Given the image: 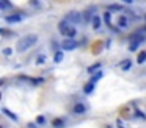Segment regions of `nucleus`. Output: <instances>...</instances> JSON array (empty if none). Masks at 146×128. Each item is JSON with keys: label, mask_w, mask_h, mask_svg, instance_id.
<instances>
[{"label": "nucleus", "mask_w": 146, "mask_h": 128, "mask_svg": "<svg viewBox=\"0 0 146 128\" xmlns=\"http://www.w3.org/2000/svg\"><path fill=\"white\" fill-rule=\"evenodd\" d=\"M2 112H3L5 116H8V117H10V119H13L14 122L17 120V116L14 114V112H11V111H10V109H8V108H2Z\"/></svg>", "instance_id": "nucleus-19"}, {"label": "nucleus", "mask_w": 146, "mask_h": 128, "mask_svg": "<svg viewBox=\"0 0 146 128\" xmlns=\"http://www.w3.org/2000/svg\"><path fill=\"white\" fill-rule=\"evenodd\" d=\"M94 87H96V83L90 81V83H86V84H85V87H83V92H85L86 95H90V94L94 92Z\"/></svg>", "instance_id": "nucleus-13"}, {"label": "nucleus", "mask_w": 146, "mask_h": 128, "mask_svg": "<svg viewBox=\"0 0 146 128\" xmlns=\"http://www.w3.org/2000/svg\"><path fill=\"white\" fill-rule=\"evenodd\" d=\"M2 84H5V80H2V78H0V86H2Z\"/></svg>", "instance_id": "nucleus-28"}, {"label": "nucleus", "mask_w": 146, "mask_h": 128, "mask_svg": "<svg viewBox=\"0 0 146 128\" xmlns=\"http://www.w3.org/2000/svg\"><path fill=\"white\" fill-rule=\"evenodd\" d=\"M11 53H13V49H11V47H7V49L3 50V55H5V56H10Z\"/></svg>", "instance_id": "nucleus-24"}, {"label": "nucleus", "mask_w": 146, "mask_h": 128, "mask_svg": "<svg viewBox=\"0 0 146 128\" xmlns=\"http://www.w3.org/2000/svg\"><path fill=\"white\" fill-rule=\"evenodd\" d=\"M91 27H93V30H99L101 28V25H102V19H101V16H98V14H94L93 16V19H91Z\"/></svg>", "instance_id": "nucleus-10"}, {"label": "nucleus", "mask_w": 146, "mask_h": 128, "mask_svg": "<svg viewBox=\"0 0 146 128\" xmlns=\"http://www.w3.org/2000/svg\"><path fill=\"white\" fill-rule=\"evenodd\" d=\"M0 100H2V92H0Z\"/></svg>", "instance_id": "nucleus-30"}, {"label": "nucleus", "mask_w": 146, "mask_h": 128, "mask_svg": "<svg viewBox=\"0 0 146 128\" xmlns=\"http://www.w3.org/2000/svg\"><path fill=\"white\" fill-rule=\"evenodd\" d=\"M64 20H68L71 25H83V14L80 11L72 9L64 16Z\"/></svg>", "instance_id": "nucleus-3"}, {"label": "nucleus", "mask_w": 146, "mask_h": 128, "mask_svg": "<svg viewBox=\"0 0 146 128\" xmlns=\"http://www.w3.org/2000/svg\"><path fill=\"white\" fill-rule=\"evenodd\" d=\"M0 36L3 37H11V36H16V33H14L13 30H10V28H0Z\"/></svg>", "instance_id": "nucleus-14"}, {"label": "nucleus", "mask_w": 146, "mask_h": 128, "mask_svg": "<svg viewBox=\"0 0 146 128\" xmlns=\"http://www.w3.org/2000/svg\"><path fill=\"white\" fill-rule=\"evenodd\" d=\"M107 9H108V11H111V12H113V11H118V12H121V11H127V9L124 8L123 5H118V3H111V5H108V6H107Z\"/></svg>", "instance_id": "nucleus-12"}, {"label": "nucleus", "mask_w": 146, "mask_h": 128, "mask_svg": "<svg viewBox=\"0 0 146 128\" xmlns=\"http://www.w3.org/2000/svg\"><path fill=\"white\" fill-rule=\"evenodd\" d=\"M58 31H60L64 37H71V39H76V36H77L76 25H71L69 22L64 20V19L60 22V24H58Z\"/></svg>", "instance_id": "nucleus-2"}, {"label": "nucleus", "mask_w": 146, "mask_h": 128, "mask_svg": "<svg viewBox=\"0 0 146 128\" xmlns=\"http://www.w3.org/2000/svg\"><path fill=\"white\" fill-rule=\"evenodd\" d=\"M24 19H25V14L22 11H14L13 14L5 16V22L7 24H21Z\"/></svg>", "instance_id": "nucleus-4"}, {"label": "nucleus", "mask_w": 146, "mask_h": 128, "mask_svg": "<svg viewBox=\"0 0 146 128\" xmlns=\"http://www.w3.org/2000/svg\"><path fill=\"white\" fill-rule=\"evenodd\" d=\"M101 62H96V64H93V66H90V67H88V74H94V72H98L99 70V69H101Z\"/></svg>", "instance_id": "nucleus-20"}, {"label": "nucleus", "mask_w": 146, "mask_h": 128, "mask_svg": "<svg viewBox=\"0 0 146 128\" xmlns=\"http://www.w3.org/2000/svg\"><path fill=\"white\" fill-rule=\"evenodd\" d=\"M52 127L54 128H63L64 127V120L63 119H55V120L52 122Z\"/></svg>", "instance_id": "nucleus-21"}, {"label": "nucleus", "mask_w": 146, "mask_h": 128, "mask_svg": "<svg viewBox=\"0 0 146 128\" xmlns=\"http://www.w3.org/2000/svg\"><path fill=\"white\" fill-rule=\"evenodd\" d=\"M137 62H138V64H143V62H146V49L141 50V52L138 53V56H137Z\"/></svg>", "instance_id": "nucleus-17"}, {"label": "nucleus", "mask_w": 146, "mask_h": 128, "mask_svg": "<svg viewBox=\"0 0 146 128\" xmlns=\"http://www.w3.org/2000/svg\"><path fill=\"white\" fill-rule=\"evenodd\" d=\"M79 47V42L76 39H71V37H64L63 42H61V49L63 50H68V52H72Z\"/></svg>", "instance_id": "nucleus-5"}, {"label": "nucleus", "mask_w": 146, "mask_h": 128, "mask_svg": "<svg viewBox=\"0 0 146 128\" xmlns=\"http://www.w3.org/2000/svg\"><path fill=\"white\" fill-rule=\"evenodd\" d=\"M0 128H2V125H0Z\"/></svg>", "instance_id": "nucleus-31"}, {"label": "nucleus", "mask_w": 146, "mask_h": 128, "mask_svg": "<svg viewBox=\"0 0 146 128\" xmlns=\"http://www.w3.org/2000/svg\"><path fill=\"white\" fill-rule=\"evenodd\" d=\"M130 67H132V59H123V61L119 62V69L124 72H127Z\"/></svg>", "instance_id": "nucleus-11"}, {"label": "nucleus", "mask_w": 146, "mask_h": 128, "mask_svg": "<svg viewBox=\"0 0 146 128\" xmlns=\"http://www.w3.org/2000/svg\"><path fill=\"white\" fill-rule=\"evenodd\" d=\"M38 39H39L38 34H27V36L21 37V39L17 41V44H16V50H17L19 53L27 52V50H30L36 42H38Z\"/></svg>", "instance_id": "nucleus-1"}, {"label": "nucleus", "mask_w": 146, "mask_h": 128, "mask_svg": "<svg viewBox=\"0 0 146 128\" xmlns=\"http://www.w3.org/2000/svg\"><path fill=\"white\" fill-rule=\"evenodd\" d=\"M143 17H145V20H146V12H145V16H143Z\"/></svg>", "instance_id": "nucleus-29"}, {"label": "nucleus", "mask_w": 146, "mask_h": 128, "mask_svg": "<svg viewBox=\"0 0 146 128\" xmlns=\"http://www.w3.org/2000/svg\"><path fill=\"white\" fill-rule=\"evenodd\" d=\"M46 61H47V56H46V55H39V56H36V64H38V66H42Z\"/></svg>", "instance_id": "nucleus-22"}, {"label": "nucleus", "mask_w": 146, "mask_h": 128, "mask_svg": "<svg viewBox=\"0 0 146 128\" xmlns=\"http://www.w3.org/2000/svg\"><path fill=\"white\" fill-rule=\"evenodd\" d=\"M86 111H88V106L85 105V103H76L74 105V108H72V112L74 114H77V116H80V114H86Z\"/></svg>", "instance_id": "nucleus-8"}, {"label": "nucleus", "mask_w": 146, "mask_h": 128, "mask_svg": "<svg viewBox=\"0 0 146 128\" xmlns=\"http://www.w3.org/2000/svg\"><path fill=\"white\" fill-rule=\"evenodd\" d=\"M130 22H129V17H127L126 14H119L118 16V20H116V27L119 28V30H126V28H129Z\"/></svg>", "instance_id": "nucleus-6"}, {"label": "nucleus", "mask_w": 146, "mask_h": 128, "mask_svg": "<svg viewBox=\"0 0 146 128\" xmlns=\"http://www.w3.org/2000/svg\"><path fill=\"white\" fill-rule=\"evenodd\" d=\"M102 77H104V72H102V70H98V72H94V74H93V77H91V80H90V81H93V83H98V81L101 80Z\"/></svg>", "instance_id": "nucleus-15"}, {"label": "nucleus", "mask_w": 146, "mask_h": 128, "mask_svg": "<svg viewBox=\"0 0 146 128\" xmlns=\"http://www.w3.org/2000/svg\"><path fill=\"white\" fill-rule=\"evenodd\" d=\"M104 22H105V25H107L108 28H111L113 31H119V28L111 24V11H108V9L104 12Z\"/></svg>", "instance_id": "nucleus-9"}, {"label": "nucleus", "mask_w": 146, "mask_h": 128, "mask_svg": "<svg viewBox=\"0 0 146 128\" xmlns=\"http://www.w3.org/2000/svg\"><path fill=\"white\" fill-rule=\"evenodd\" d=\"M121 2L127 3V5H132V3H133V0H121Z\"/></svg>", "instance_id": "nucleus-27"}, {"label": "nucleus", "mask_w": 146, "mask_h": 128, "mask_svg": "<svg viewBox=\"0 0 146 128\" xmlns=\"http://www.w3.org/2000/svg\"><path fill=\"white\" fill-rule=\"evenodd\" d=\"M63 58H64L63 50H57V52H55V55H54V61L55 62H61V61H63Z\"/></svg>", "instance_id": "nucleus-16"}, {"label": "nucleus", "mask_w": 146, "mask_h": 128, "mask_svg": "<svg viewBox=\"0 0 146 128\" xmlns=\"http://www.w3.org/2000/svg\"><path fill=\"white\" fill-rule=\"evenodd\" d=\"M30 5H32V6H36V8H39V6H41V3H39V0H30Z\"/></svg>", "instance_id": "nucleus-25"}, {"label": "nucleus", "mask_w": 146, "mask_h": 128, "mask_svg": "<svg viewBox=\"0 0 146 128\" xmlns=\"http://www.w3.org/2000/svg\"><path fill=\"white\" fill-rule=\"evenodd\" d=\"M96 6H90L88 9H85V11L82 12L83 14V22H85V24H90V22H91V19H93V16L96 14Z\"/></svg>", "instance_id": "nucleus-7"}, {"label": "nucleus", "mask_w": 146, "mask_h": 128, "mask_svg": "<svg viewBox=\"0 0 146 128\" xmlns=\"http://www.w3.org/2000/svg\"><path fill=\"white\" fill-rule=\"evenodd\" d=\"M140 44H141L140 41H135V39H132V41H130V44H129V52H135V50L140 47Z\"/></svg>", "instance_id": "nucleus-18"}, {"label": "nucleus", "mask_w": 146, "mask_h": 128, "mask_svg": "<svg viewBox=\"0 0 146 128\" xmlns=\"http://www.w3.org/2000/svg\"><path fill=\"white\" fill-rule=\"evenodd\" d=\"M7 5H5V3L3 2H2V0H0V11H7Z\"/></svg>", "instance_id": "nucleus-26"}, {"label": "nucleus", "mask_w": 146, "mask_h": 128, "mask_svg": "<svg viewBox=\"0 0 146 128\" xmlns=\"http://www.w3.org/2000/svg\"><path fill=\"white\" fill-rule=\"evenodd\" d=\"M36 123H38V125H44L46 123V117H44V116H38V117H36Z\"/></svg>", "instance_id": "nucleus-23"}]
</instances>
